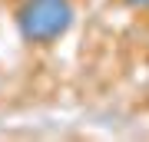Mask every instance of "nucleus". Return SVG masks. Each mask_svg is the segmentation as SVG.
<instances>
[{
  "label": "nucleus",
  "mask_w": 149,
  "mask_h": 142,
  "mask_svg": "<svg viewBox=\"0 0 149 142\" xmlns=\"http://www.w3.org/2000/svg\"><path fill=\"white\" fill-rule=\"evenodd\" d=\"M116 3H123V7H129V10H149V0H116Z\"/></svg>",
  "instance_id": "f03ea898"
},
{
  "label": "nucleus",
  "mask_w": 149,
  "mask_h": 142,
  "mask_svg": "<svg viewBox=\"0 0 149 142\" xmlns=\"http://www.w3.org/2000/svg\"><path fill=\"white\" fill-rule=\"evenodd\" d=\"M13 23L27 46H53L73 30L76 3L73 0H20L13 10Z\"/></svg>",
  "instance_id": "f257e3e1"
},
{
  "label": "nucleus",
  "mask_w": 149,
  "mask_h": 142,
  "mask_svg": "<svg viewBox=\"0 0 149 142\" xmlns=\"http://www.w3.org/2000/svg\"><path fill=\"white\" fill-rule=\"evenodd\" d=\"M146 13H149V10H146Z\"/></svg>",
  "instance_id": "20e7f679"
},
{
  "label": "nucleus",
  "mask_w": 149,
  "mask_h": 142,
  "mask_svg": "<svg viewBox=\"0 0 149 142\" xmlns=\"http://www.w3.org/2000/svg\"><path fill=\"white\" fill-rule=\"evenodd\" d=\"M10 3H20V0H10Z\"/></svg>",
  "instance_id": "7ed1b4c3"
}]
</instances>
